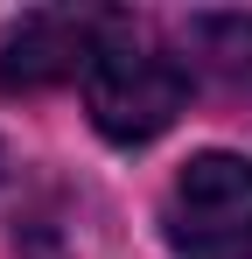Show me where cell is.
<instances>
[{
	"mask_svg": "<svg viewBox=\"0 0 252 259\" xmlns=\"http://www.w3.org/2000/svg\"><path fill=\"white\" fill-rule=\"evenodd\" d=\"M182 98H189L182 63L161 56V49H147L140 35H126V28L98 49L91 70H84L91 126L105 133V140H119V147H140V140L168 133V126H175V112H182Z\"/></svg>",
	"mask_w": 252,
	"mask_h": 259,
	"instance_id": "obj_1",
	"label": "cell"
},
{
	"mask_svg": "<svg viewBox=\"0 0 252 259\" xmlns=\"http://www.w3.org/2000/svg\"><path fill=\"white\" fill-rule=\"evenodd\" d=\"M168 238L189 259H252V161L196 154L168 189Z\"/></svg>",
	"mask_w": 252,
	"mask_h": 259,
	"instance_id": "obj_2",
	"label": "cell"
},
{
	"mask_svg": "<svg viewBox=\"0 0 252 259\" xmlns=\"http://www.w3.org/2000/svg\"><path fill=\"white\" fill-rule=\"evenodd\" d=\"M119 14L98 7H35L0 35V91H49L63 77L91 70V56L119 35Z\"/></svg>",
	"mask_w": 252,
	"mask_h": 259,
	"instance_id": "obj_3",
	"label": "cell"
},
{
	"mask_svg": "<svg viewBox=\"0 0 252 259\" xmlns=\"http://www.w3.org/2000/svg\"><path fill=\"white\" fill-rule=\"evenodd\" d=\"M182 49L217 77L252 84V14H189L182 21Z\"/></svg>",
	"mask_w": 252,
	"mask_h": 259,
	"instance_id": "obj_4",
	"label": "cell"
}]
</instances>
